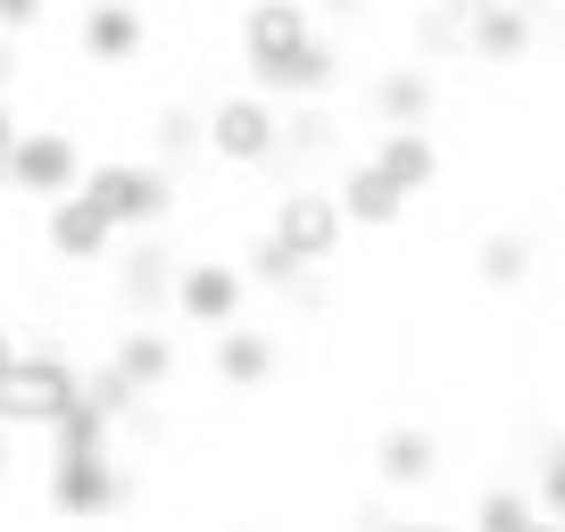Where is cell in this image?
<instances>
[{
	"mask_svg": "<svg viewBox=\"0 0 565 532\" xmlns=\"http://www.w3.org/2000/svg\"><path fill=\"white\" fill-rule=\"evenodd\" d=\"M308 9H317V0H308ZM324 9H341V18H358V9H366V0H324Z\"/></svg>",
	"mask_w": 565,
	"mask_h": 532,
	"instance_id": "obj_31",
	"label": "cell"
},
{
	"mask_svg": "<svg viewBox=\"0 0 565 532\" xmlns=\"http://www.w3.org/2000/svg\"><path fill=\"white\" fill-rule=\"evenodd\" d=\"M167 308L183 324H200V333H225V324L249 317V275L233 258H192V266H175V300Z\"/></svg>",
	"mask_w": 565,
	"mask_h": 532,
	"instance_id": "obj_6",
	"label": "cell"
},
{
	"mask_svg": "<svg viewBox=\"0 0 565 532\" xmlns=\"http://www.w3.org/2000/svg\"><path fill=\"white\" fill-rule=\"evenodd\" d=\"M532 508L565 524V441H548V449H541V475H532Z\"/></svg>",
	"mask_w": 565,
	"mask_h": 532,
	"instance_id": "obj_25",
	"label": "cell"
},
{
	"mask_svg": "<svg viewBox=\"0 0 565 532\" xmlns=\"http://www.w3.org/2000/svg\"><path fill=\"white\" fill-rule=\"evenodd\" d=\"M9 466H18V433H0V475H9Z\"/></svg>",
	"mask_w": 565,
	"mask_h": 532,
	"instance_id": "obj_30",
	"label": "cell"
},
{
	"mask_svg": "<svg viewBox=\"0 0 565 532\" xmlns=\"http://www.w3.org/2000/svg\"><path fill=\"white\" fill-rule=\"evenodd\" d=\"M75 192H84L117 233H159L167 216H175V175H167L159 159H100V167H84Z\"/></svg>",
	"mask_w": 565,
	"mask_h": 532,
	"instance_id": "obj_2",
	"label": "cell"
},
{
	"mask_svg": "<svg viewBox=\"0 0 565 532\" xmlns=\"http://www.w3.org/2000/svg\"><path fill=\"white\" fill-rule=\"evenodd\" d=\"M475 275H482V291H524L532 284V233H482L475 242Z\"/></svg>",
	"mask_w": 565,
	"mask_h": 532,
	"instance_id": "obj_21",
	"label": "cell"
},
{
	"mask_svg": "<svg viewBox=\"0 0 565 532\" xmlns=\"http://www.w3.org/2000/svg\"><path fill=\"white\" fill-rule=\"evenodd\" d=\"M383 532H458V524H383Z\"/></svg>",
	"mask_w": 565,
	"mask_h": 532,
	"instance_id": "obj_32",
	"label": "cell"
},
{
	"mask_svg": "<svg viewBox=\"0 0 565 532\" xmlns=\"http://www.w3.org/2000/svg\"><path fill=\"white\" fill-rule=\"evenodd\" d=\"M266 233H275L291 258L317 275V266L341 258V242H350V216H341L333 183H291V192H275V209H266Z\"/></svg>",
	"mask_w": 565,
	"mask_h": 532,
	"instance_id": "obj_4",
	"label": "cell"
},
{
	"mask_svg": "<svg viewBox=\"0 0 565 532\" xmlns=\"http://www.w3.org/2000/svg\"><path fill=\"white\" fill-rule=\"evenodd\" d=\"M366 159L383 167V175L399 183L407 200H424V192H433V183H441V142H433L424 125H383V134H374V150H366Z\"/></svg>",
	"mask_w": 565,
	"mask_h": 532,
	"instance_id": "obj_14",
	"label": "cell"
},
{
	"mask_svg": "<svg viewBox=\"0 0 565 532\" xmlns=\"http://www.w3.org/2000/svg\"><path fill=\"white\" fill-rule=\"evenodd\" d=\"M532 491L524 482H491V491H475V532H524L532 524Z\"/></svg>",
	"mask_w": 565,
	"mask_h": 532,
	"instance_id": "obj_23",
	"label": "cell"
},
{
	"mask_svg": "<svg viewBox=\"0 0 565 532\" xmlns=\"http://www.w3.org/2000/svg\"><path fill=\"white\" fill-rule=\"evenodd\" d=\"M333 84H341V51L317 34L308 51H291L275 75H258L249 92H266V100H333Z\"/></svg>",
	"mask_w": 565,
	"mask_h": 532,
	"instance_id": "obj_17",
	"label": "cell"
},
{
	"mask_svg": "<svg viewBox=\"0 0 565 532\" xmlns=\"http://www.w3.org/2000/svg\"><path fill=\"white\" fill-rule=\"evenodd\" d=\"M51 18V0H0V34L18 42V34H34V25Z\"/></svg>",
	"mask_w": 565,
	"mask_h": 532,
	"instance_id": "obj_26",
	"label": "cell"
},
{
	"mask_svg": "<svg viewBox=\"0 0 565 532\" xmlns=\"http://www.w3.org/2000/svg\"><path fill=\"white\" fill-rule=\"evenodd\" d=\"M441 475V433L433 425H383L374 433V482L383 491H424Z\"/></svg>",
	"mask_w": 565,
	"mask_h": 532,
	"instance_id": "obj_12",
	"label": "cell"
},
{
	"mask_svg": "<svg viewBox=\"0 0 565 532\" xmlns=\"http://www.w3.org/2000/svg\"><path fill=\"white\" fill-rule=\"evenodd\" d=\"M84 400V366L67 350H18V366L0 374V433H51L58 416Z\"/></svg>",
	"mask_w": 565,
	"mask_h": 532,
	"instance_id": "obj_1",
	"label": "cell"
},
{
	"mask_svg": "<svg viewBox=\"0 0 565 532\" xmlns=\"http://www.w3.org/2000/svg\"><path fill=\"white\" fill-rule=\"evenodd\" d=\"M125 508V466L108 449H58L51 458V515L67 524H100Z\"/></svg>",
	"mask_w": 565,
	"mask_h": 532,
	"instance_id": "obj_5",
	"label": "cell"
},
{
	"mask_svg": "<svg viewBox=\"0 0 565 532\" xmlns=\"http://www.w3.org/2000/svg\"><path fill=\"white\" fill-rule=\"evenodd\" d=\"M9 84H18V42L0 34V100H9Z\"/></svg>",
	"mask_w": 565,
	"mask_h": 532,
	"instance_id": "obj_28",
	"label": "cell"
},
{
	"mask_svg": "<svg viewBox=\"0 0 565 532\" xmlns=\"http://www.w3.org/2000/svg\"><path fill=\"white\" fill-rule=\"evenodd\" d=\"M209 159L216 167H275L282 159V100H266V92H216L209 108Z\"/></svg>",
	"mask_w": 565,
	"mask_h": 532,
	"instance_id": "obj_3",
	"label": "cell"
},
{
	"mask_svg": "<svg viewBox=\"0 0 565 532\" xmlns=\"http://www.w3.org/2000/svg\"><path fill=\"white\" fill-rule=\"evenodd\" d=\"M524 51H532V9H524V0H482L475 18H466V58H482V67H515Z\"/></svg>",
	"mask_w": 565,
	"mask_h": 532,
	"instance_id": "obj_16",
	"label": "cell"
},
{
	"mask_svg": "<svg viewBox=\"0 0 565 532\" xmlns=\"http://www.w3.org/2000/svg\"><path fill=\"white\" fill-rule=\"evenodd\" d=\"M282 150H291V159H324V150H333V108L300 100L291 117H282Z\"/></svg>",
	"mask_w": 565,
	"mask_h": 532,
	"instance_id": "obj_24",
	"label": "cell"
},
{
	"mask_svg": "<svg viewBox=\"0 0 565 532\" xmlns=\"http://www.w3.org/2000/svg\"><path fill=\"white\" fill-rule=\"evenodd\" d=\"M275 333H266V324H225V333H209V374H216V383H225V391H258L266 383V374H275Z\"/></svg>",
	"mask_w": 565,
	"mask_h": 532,
	"instance_id": "obj_15",
	"label": "cell"
},
{
	"mask_svg": "<svg viewBox=\"0 0 565 532\" xmlns=\"http://www.w3.org/2000/svg\"><path fill=\"white\" fill-rule=\"evenodd\" d=\"M317 42V9L308 0H242V67L249 84L258 75H275L291 51H308Z\"/></svg>",
	"mask_w": 565,
	"mask_h": 532,
	"instance_id": "obj_7",
	"label": "cell"
},
{
	"mask_svg": "<svg viewBox=\"0 0 565 532\" xmlns=\"http://www.w3.org/2000/svg\"><path fill=\"white\" fill-rule=\"evenodd\" d=\"M366 100H374V125H433L441 84H433V67H383Z\"/></svg>",
	"mask_w": 565,
	"mask_h": 532,
	"instance_id": "obj_19",
	"label": "cell"
},
{
	"mask_svg": "<svg viewBox=\"0 0 565 532\" xmlns=\"http://www.w3.org/2000/svg\"><path fill=\"white\" fill-rule=\"evenodd\" d=\"M167 300H175V249H167L159 233H141V242L117 258V308L134 324H159Z\"/></svg>",
	"mask_w": 565,
	"mask_h": 532,
	"instance_id": "obj_10",
	"label": "cell"
},
{
	"mask_svg": "<svg viewBox=\"0 0 565 532\" xmlns=\"http://www.w3.org/2000/svg\"><path fill=\"white\" fill-rule=\"evenodd\" d=\"M233 266H242V275H249V291H291V284H300V275H308V266L291 258V249L275 242V233H258V242H249V249H242V258H233Z\"/></svg>",
	"mask_w": 565,
	"mask_h": 532,
	"instance_id": "obj_22",
	"label": "cell"
},
{
	"mask_svg": "<svg viewBox=\"0 0 565 532\" xmlns=\"http://www.w3.org/2000/svg\"><path fill=\"white\" fill-rule=\"evenodd\" d=\"M42 242H51L58 266H100L108 249H117V225H108L84 192H67V200H42Z\"/></svg>",
	"mask_w": 565,
	"mask_h": 532,
	"instance_id": "obj_11",
	"label": "cell"
},
{
	"mask_svg": "<svg viewBox=\"0 0 565 532\" xmlns=\"http://www.w3.org/2000/svg\"><path fill=\"white\" fill-rule=\"evenodd\" d=\"M18 350H25V341H18V333H9V324H0V374L18 366Z\"/></svg>",
	"mask_w": 565,
	"mask_h": 532,
	"instance_id": "obj_29",
	"label": "cell"
},
{
	"mask_svg": "<svg viewBox=\"0 0 565 532\" xmlns=\"http://www.w3.org/2000/svg\"><path fill=\"white\" fill-rule=\"evenodd\" d=\"M108 366H117L125 383L141 391V400H150V391L175 383V333H159V324H125L117 350H108Z\"/></svg>",
	"mask_w": 565,
	"mask_h": 532,
	"instance_id": "obj_18",
	"label": "cell"
},
{
	"mask_svg": "<svg viewBox=\"0 0 565 532\" xmlns=\"http://www.w3.org/2000/svg\"><path fill=\"white\" fill-rule=\"evenodd\" d=\"M150 150H159V167H167V175H175V167H192L200 150H209V108L167 100L159 117H150Z\"/></svg>",
	"mask_w": 565,
	"mask_h": 532,
	"instance_id": "obj_20",
	"label": "cell"
},
{
	"mask_svg": "<svg viewBox=\"0 0 565 532\" xmlns=\"http://www.w3.org/2000/svg\"><path fill=\"white\" fill-rule=\"evenodd\" d=\"M159 9H192V0H159Z\"/></svg>",
	"mask_w": 565,
	"mask_h": 532,
	"instance_id": "obj_34",
	"label": "cell"
},
{
	"mask_svg": "<svg viewBox=\"0 0 565 532\" xmlns=\"http://www.w3.org/2000/svg\"><path fill=\"white\" fill-rule=\"evenodd\" d=\"M333 200H341V216H350V233H391V225L407 216V192H399L374 159H350V167H341Z\"/></svg>",
	"mask_w": 565,
	"mask_h": 532,
	"instance_id": "obj_13",
	"label": "cell"
},
{
	"mask_svg": "<svg viewBox=\"0 0 565 532\" xmlns=\"http://www.w3.org/2000/svg\"><path fill=\"white\" fill-rule=\"evenodd\" d=\"M0 183L25 192V200H67L84 183V150L67 134H18V150L0 159Z\"/></svg>",
	"mask_w": 565,
	"mask_h": 532,
	"instance_id": "obj_8",
	"label": "cell"
},
{
	"mask_svg": "<svg viewBox=\"0 0 565 532\" xmlns=\"http://www.w3.org/2000/svg\"><path fill=\"white\" fill-rule=\"evenodd\" d=\"M18 134H25V125H18V100H0V159L18 150Z\"/></svg>",
	"mask_w": 565,
	"mask_h": 532,
	"instance_id": "obj_27",
	"label": "cell"
},
{
	"mask_svg": "<svg viewBox=\"0 0 565 532\" xmlns=\"http://www.w3.org/2000/svg\"><path fill=\"white\" fill-rule=\"evenodd\" d=\"M233 532H249V524H233Z\"/></svg>",
	"mask_w": 565,
	"mask_h": 532,
	"instance_id": "obj_35",
	"label": "cell"
},
{
	"mask_svg": "<svg viewBox=\"0 0 565 532\" xmlns=\"http://www.w3.org/2000/svg\"><path fill=\"white\" fill-rule=\"evenodd\" d=\"M524 532H565V524H557V515H532V524H524Z\"/></svg>",
	"mask_w": 565,
	"mask_h": 532,
	"instance_id": "obj_33",
	"label": "cell"
},
{
	"mask_svg": "<svg viewBox=\"0 0 565 532\" xmlns=\"http://www.w3.org/2000/svg\"><path fill=\"white\" fill-rule=\"evenodd\" d=\"M75 51H84L92 67H134V58L150 51V18H141V0H84Z\"/></svg>",
	"mask_w": 565,
	"mask_h": 532,
	"instance_id": "obj_9",
	"label": "cell"
}]
</instances>
